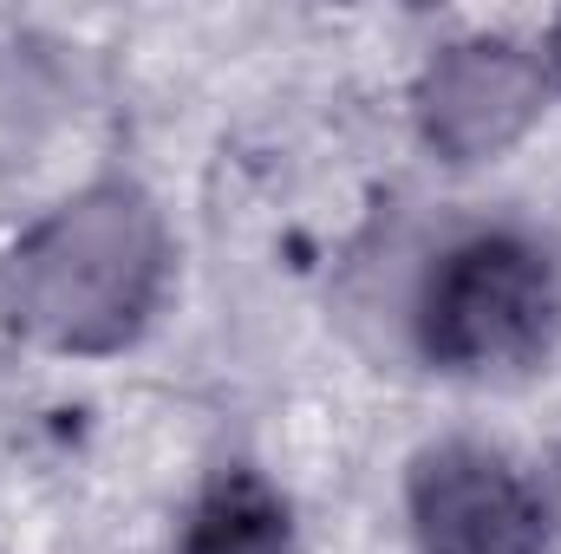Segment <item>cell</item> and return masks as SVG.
Segmentation results:
<instances>
[{"mask_svg":"<svg viewBox=\"0 0 561 554\" xmlns=\"http://www.w3.org/2000/svg\"><path fill=\"white\" fill-rule=\"evenodd\" d=\"M170 275V235L150 196L131 183H99L59 203L7 262L0 313L59 353H118L157 313Z\"/></svg>","mask_w":561,"mask_h":554,"instance_id":"obj_1","label":"cell"},{"mask_svg":"<svg viewBox=\"0 0 561 554\" xmlns=\"http://www.w3.org/2000/svg\"><path fill=\"white\" fill-rule=\"evenodd\" d=\"M561 333V262L523 229L457 242L419 293V346L431 366L490 379L529 372Z\"/></svg>","mask_w":561,"mask_h":554,"instance_id":"obj_2","label":"cell"},{"mask_svg":"<svg viewBox=\"0 0 561 554\" xmlns=\"http://www.w3.org/2000/svg\"><path fill=\"white\" fill-rule=\"evenodd\" d=\"M412 529L424 554H549V503L483 443H431L412 463Z\"/></svg>","mask_w":561,"mask_h":554,"instance_id":"obj_3","label":"cell"},{"mask_svg":"<svg viewBox=\"0 0 561 554\" xmlns=\"http://www.w3.org/2000/svg\"><path fill=\"white\" fill-rule=\"evenodd\" d=\"M542 66L516 39H457L419 79V131L450 163H483L529 131L542 112Z\"/></svg>","mask_w":561,"mask_h":554,"instance_id":"obj_4","label":"cell"},{"mask_svg":"<svg viewBox=\"0 0 561 554\" xmlns=\"http://www.w3.org/2000/svg\"><path fill=\"white\" fill-rule=\"evenodd\" d=\"M183 554H294V522L268 476L222 470L190 516Z\"/></svg>","mask_w":561,"mask_h":554,"instance_id":"obj_5","label":"cell"},{"mask_svg":"<svg viewBox=\"0 0 561 554\" xmlns=\"http://www.w3.org/2000/svg\"><path fill=\"white\" fill-rule=\"evenodd\" d=\"M549 53H556V72H561V20H556V46H549Z\"/></svg>","mask_w":561,"mask_h":554,"instance_id":"obj_6","label":"cell"}]
</instances>
